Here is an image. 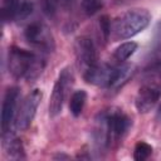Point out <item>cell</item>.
Segmentation results:
<instances>
[{
    "label": "cell",
    "mask_w": 161,
    "mask_h": 161,
    "mask_svg": "<svg viewBox=\"0 0 161 161\" xmlns=\"http://www.w3.org/2000/svg\"><path fill=\"white\" fill-rule=\"evenodd\" d=\"M24 38L30 45L38 48L42 52L49 53L54 49L53 35L48 26L44 25L43 23L34 21L29 24L24 30Z\"/></svg>",
    "instance_id": "cell-5"
},
{
    "label": "cell",
    "mask_w": 161,
    "mask_h": 161,
    "mask_svg": "<svg viewBox=\"0 0 161 161\" xmlns=\"http://www.w3.org/2000/svg\"><path fill=\"white\" fill-rule=\"evenodd\" d=\"M18 99H19V88H16V87L8 88V91L5 92L3 107H1V131H3V135L8 133L11 123L15 121Z\"/></svg>",
    "instance_id": "cell-9"
},
{
    "label": "cell",
    "mask_w": 161,
    "mask_h": 161,
    "mask_svg": "<svg viewBox=\"0 0 161 161\" xmlns=\"http://www.w3.org/2000/svg\"><path fill=\"white\" fill-rule=\"evenodd\" d=\"M137 47H138V45H137V43H135V42H126V43L121 44L119 47L116 48V50H114V53H113L114 60H117V62H119V63L125 62L126 59H128V58L137 50Z\"/></svg>",
    "instance_id": "cell-14"
},
{
    "label": "cell",
    "mask_w": 161,
    "mask_h": 161,
    "mask_svg": "<svg viewBox=\"0 0 161 161\" xmlns=\"http://www.w3.org/2000/svg\"><path fill=\"white\" fill-rule=\"evenodd\" d=\"M74 52H75L77 63L79 68H82L83 72L98 64L97 49L91 38L88 36L77 38L74 43Z\"/></svg>",
    "instance_id": "cell-7"
},
{
    "label": "cell",
    "mask_w": 161,
    "mask_h": 161,
    "mask_svg": "<svg viewBox=\"0 0 161 161\" xmlns=\"http://www.w3.org/2000/svg\"><path fill=\"white\" fill-rule=\"evenodd\" d=\"M131 119L121 109L101 112L94 119L92 138L97 151H107L117 145L127 133Z\"/></svg>",
    "instance_id": "cell-1"
},
{
    "label": "cell",
    "mask_w": 161,
    "mask_h": 161,
    "mask_svg": "<svg viewBox=\"0 0 161 161\" xmlns=\"http://www.w3.org/2000/svg\"><path fill=\"white\" fill-rule=\"evenodd\" d=\"M82 6L87 15H93L103 6V0H83Z\"/></svg>",
    "instance_id": "cell-17"
},
{
    "label": "cell",
    "mask_w": 161,
    "mask_h": 161,
    "mask_svg": "<svg viewBox=\"0 0 161 161\" xmlns=\"http://www.w3.org/2000/svg\"><path fill=\"white\" fill-rule=\"evenodd\" d=\"M42 101V92L40 89H34L31 91L23 101L21 106L19 107L18 112H16V116H15V121H14V126L16 130L19 131H23V130H26L35 113H36V108L39 106Z\"/></svg>",
    "instance_id": "cell-6"
},
{
    "label": "cell",
    "mask_w": 161,
    "mask_h": 161,
    "mask_svg": "<svg viewBox=\"0 0 161 161\" xmlns=\"http://www.w3.org/2000/svg\"><path fill=\"white\" fill-rule=\"evenodd\" d=\"M161 96V89L157 86H151V84H145L138 89V93L136 96L135 106L136 109L140 113H147L150 112L155 104L157 103L158 98Z\"/></svg>",
    "instance_id": "cell-10"
},
{
    "label": "cell",
    "mask_w": 161,
    "mask_h": 161,
    "mask_svg": "<svg viewBox=\"0 0 161 161\" xmlns=\"http://www.w3.org/2000/svg\"><path fill=\"white\" fill-rule=\"evenodd\" d=\"M153 40L155 43H161V20L156 24V28H155V34H153Z\"/></svg>",
    "instance_id": "cell-19"
},
{
    "label": "cell",
    "mask_w": 161,
    "mask_h": 161,
    "mask_svg": "<svg viewBox=\"0 0 161 161\" xmlns=\"http://www.w3.org/2000/svg\"><path fill=\"white\" fill-rule=\"evenodd\" d=\"M117 67L109 64H97L87 70L83 72V78L87 83L98 86L102 88H111L114 75H116Z\"/></svg>",
    "instance_id": "cell-8"
},
{
    "label": "cell",
    "mask_w": 161,
    "mask_h": 161,
    "mask_svg": "<svg viewBox=\"0 0 161 161\" xmlns=\"http://www.w3.org/2000/svg\"><path fill=\"white\" fill-rule=\"evenodd\" d=\"M63 0H39L42 11L47 15V16H54L59 4H62Z\"/></svg>",
    "instance_id": "cell-16"
},
{
    "label": "cell",
    "mask_w": 161,
    "mask_h": 161,
    "mask_svg": "<svg viewBox=\"0 0 161 161\" xmlns=\"http://www.w3.org/2000/svg\"><path fill=\"white\" fill-rule=\"evenodd\" d=\"M44 67L45 60L30 50L13 47L9 52V73L16 79L25 78L28 82H33L42 74Z\"/></svg>",
    "instance_id": "cell-2"
},
{
    "label": "cell",
    "mask_w": 161,
    "mask_h": 161,
    "mask_svg": "<svg viewBox=\"0 0 161 161\" xmlns=\"http://www.w3.org/2000/svg\"><path fill=\"white\" fill-rule=\"evenodd\" d=\"M73 80H74V75H73L72 68L70 67L63 68L58 75V79L54 83L53 92L50 96V101H49V116L50 117H57L62 112L68 91L73 86Z\"/></svg>",
    "instance_id": "cell-4"
},
{
    "label": "cell",
    "mask_w": 161,
    "mask_h": 161,
    "mask_svg": "<svg viewBox=\"0 0 161 161\" xmlns=\"http://www.w3.org/2000/svg\"><path fill=\"white\" fill-rule=\"evenodd\" d=\"M132 75V67L128 65V64H125V65H118L117 69H116V75H114V79H113V83L109 89L112 91H118L119 88H122L128 78Z\"/></svg>",
    "instance_id": "cell-13"
},
{
    "label": "cell",
    "mask_w": 161,
    "mask_h": 161,
    "mask_svg": "<svg viewBox=\"0 0 161 161\" xmlns=\"http://www.w3.org/2000/svg\"><path fill=\"white\" fill-rule=\"evenodd\" d=\"M4 136V147H5V152L9 157L15 158V160H21L25 158V153H24V147L23 143L19 138L14 137V136Z\"/></svg>",
    "instance_id": "cell-11"
},
{
    "label": "cell",
    "mask_w": 161,
    "mask_h": 161,
    "mask_svg": "<svg viewBox=\"0 0 161 161\" xmlns=\"http://www.w3.org/2000/svg\"><path fill=\"white\" fill-rule=\"evenodd\" d=\"M99 28H101V33L103 35V39L107 42L108 38L111 36V21H109L107 15H103L99 19Z\"/></svg>",
    "instance_id": "cell-18"
},
{
    "label": "cell",
    "mask_w": 161,
    "mask_h": 161,
    "mask_svg": "<svg viewBox=\"0 0 161 161\" xmlns=\"http://www.w3.org/2000/svg\"><path fill=\"white\" fill-rule=\"evenodd\" d=\"M54 158H68V156H65V155H57V156H54Z\"/></svg>",
    "instance_id": "cell-20"
},
{
    "label": "cell",
    "mask_w": 161,
    "mask_h": 161,
    "mask_svg": "<svg viewBox=\"0 0 161 161\" xmlns=\"http://www.w3.org/2000/svg\"><path fill=\"white\" fill-rule=\"evenodd\" d=\"M151 153H152V146L145 141H138L135 146L133 158L136 161H143V160L148 158L151 156Z\"/></svg>",
    "instance_id": "cell-15"
},
{
    "label": "cell",
    "mask_w": 161,
    "mask_h": 161,
    "mask_svg": "<svg viewBox=\"0 0 161 161\" xmlns=\"http://www.w3.org/2000/svg\"><path fill=\"white\" fill-rule=\"evenodd\" d=\"M157 118L161 121V106L158 107V111H157Z\"/></svg>",
    "instance_id": "cell-21"
},
{
    "label": "cell",
    "mask_w": 161,
    "mask_h": 161,
    "mask_svg": "<svg viewBox=\"0 0 161 161\" xmlns=\"http://www.w3.org/2000/svg\"><path fill=\"white\" fill-rule=\"evenodd\" d=\"M151 20L146 9H131L118 15L111 24V36L114 40L128 39L142 31Z\"/></svg>",
    "instance_id": "cell-3"
},
{
    "label": "cell",
    "mask_w": 161,
    "mask_h": 161,
    "mask_svg": "<svg viewBox=\"0 0 161 161\" xmlns=\"http://www.w3.org/2000/svg\"><path fill=\"white\" fill-rule=\"evenodd\" d=\"M86 101H87V93L83 89H78V91H75L70 96V99H69V111H70V113L74 117L80 116V113H82V111L84 108Z\"/></svg>",
    "instance_id": "cell-12"
}]
</instances>
